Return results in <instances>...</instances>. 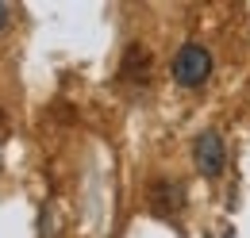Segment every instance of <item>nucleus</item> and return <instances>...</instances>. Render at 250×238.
Returning <instances> with one entry per match:
<instances>
[{
	"mask_svg": "<svg viewBox=\"0 0 250 238\" xmlns=\"http://www.w3.org/2000/svg\"><path fill=\"white\" fill-rule=\"evenodd\" d=\"M208 77H212V54H208V46H200V42L177 46V54H173V81L181 89H200Z\"/></svg>",
	"mask_w": 250,
	"mask_h": 238,
	"instance_id": "1",
	"label": "nucleus"
},
{
	"mask_svg": "<svg viewBox=\"0 0 250 238\" xmlns=\"http://www.w3.org/2000/svg\"><path fill=\"white\" fill-rule=\"evenodd\" d=\"M124 73L127 77H135V73H143V81H146V73H150V58H146V50L143 46H131L124 58Z\"/></svg>",
	"mask_w": 250,
	"mask_h": 238,
	"instance_id": "4",
	"label": "nucleus"
},
{
	"mask_svg": "<svg viewBox=\"0 0 250 238\" xmlns=\"http://www.w3.org/2000/svg\"><path fill=\"white\" fill-rule=\"evenodd\" d=\"M8 27V4H0V31Z\"/></svg>",
	"mask_w": 250,
	"mask_h": 238,
	"instance_id": "5",
	"label": "nucleus"
},
{
	"mask_svg": "<svg viewBox=\"0 0 250 238\" xmlns=\"http://www.w3.org/2000/svg\"><path fill=\"white\" fill-rule=\"evenodd\" d=\"M192 165L200 169V177L216 180L227 165V146H223V135L219 131H200L192 139Z\"/></svg>",
	"mask_w": 250,
	"mask_h": 238,
	"instance_id": "2",
	"label": "nucleus"
},
{
	"mask_svg": "<svg viewBox=\"0 0 250 238\" xmlns=\"http://www.w3.org/2000/svg\"><path fill=\"white\" fill-rule=\"evenodd\" d=\"M150 208L158 215H173V211L185 208V188H181V180L173 177H158L150 184Z\"/></svg>",
	"mask_w": 250,
	"mask_h": 238,
	"instance_id": "3",
	"label": "nucleus"
}]
</instances>
